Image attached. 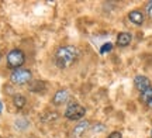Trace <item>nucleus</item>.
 Returning a JSON list of instances; mask_svg holds the SVG:
<instances>
[{
    "mask_svg": "<svg viewBox=\"0 0 152 138\" xmlns=\"http://www.w3.org/2000/svg\"><path fill=\"white\" fill-rule=\"evenodd\" d=\"M69 99H71V93H69V90H68V89H59V90L54 94V97H52V103H54L55 106H61V104H65Z\"/></svg>",
    "mask_w": 152,
    "mask_h": 138,
    "instance_id": "423d86ee",
    "label": "nucleus"
},
{
    "mask_svg": "<svg viewBox=\"0 0 152 138\" xmlns=\"http://www.w3.org/2000/svg\"><path fill=\"white\" fill-rule=\"evenodd\" d=\"M132 41V35L131 33H127V31H123V33H118L117 35V39H115V44L120 48H124V47H128Z\"/></svg>",
    "mask_w": 152,
    "mask_h": 138,
    "instance_id": "6e6552de",
    "label": "nucleus"
},
{
    "mask_svg": "<svg viewBox=\"0 0 152 138\" xmlns=\"http://www.w3.org/2000/svg\"><path fill=\"white\" fill-rule=\"evenodd\" d=\"M1 110H3V104H1V101H0V113H1Z\"/></svg>",
    "mask_w": 152,
    "mask_h": 138,
    "instance_id": "a211bd4d",
    "label": "nucleus"
},
{
    "mask_svg": "<svg viewBox=\"0 0 152 138\" xmlns=\"http://www.w3.org/2000/svg\"><path fill=\"white\" fill-rule=\"evenodd\" d=\"M26 103H27V99H26L23 94H14V96H13V104H14L16 109L21 110L23 107L26 106Z\"/></svg>",
    "mask_w": 152,
    "mask_h": 138,
    "instance_id": "9b49d317",
    "label": "nucleus"
},
{
    "mask_svg": "<svg viewBox=\"0 0 152 138\" xmlns=\"http://www.w3.org/2000/svg\"><path fill=\"white\" fill-rule=\"evenodd\" d=\"M151 97H152V86L149 89H147L145 92H142L141 96H140V99H141V101L144 103V104H145V103H147V101L151 99Z\"/></svg>",
    "mask_w": 152,
    "mask_h": 138,
    "instance_id": "f8f14e48",
    "label": "nucleus"
},
{
    "mask_svg": "<svg viewBox=\"0 0 152 138\" xmlns=\"http://www.w3.org/2000/svg\"><path fill=\"white\" fill-rule=\"evenodd\" d=\"M28 90L30 92H35V93H41L45 90V82L41 80H31L28 83Z\"/></svg>",
    "mask_w": 152,
    "mask_h": 138,
    "instance_id": "9d476101",
    "label": "nucleus"
},
{
    "mask_svg": "<svg viewBox=\"0 0 152 138\" xmlns=\"http://www.w3.org/2000/svg\"><path fill=\"white\" fill-rule=\"evenodd\" d=\"M149 138H152V128H151V133H149Z\"/></svg>",
    "mask_w": 152,
    "mask_h": 138,
    "instance_id": "6ab92c4d",
    "label": "nucleus"
},
{
    "mask_svg": "<svg viewBox=\"0 0 152 138\" xmlns=\"http://www.w3.org/2000/svg\"><path fill=\"white\" fill-rule=\"evenodd\" d=\"M145 13L148 17H152V1H148L145 6Z\"/></svg>",
    "mask_w": 152,
    "mask_h": 138,
    "instance_id": "2eb2a0df",
    "label": "nucleus"
},
{
    "mask_svg": "<svg viewBox=\"0 0 152 138\" xmlns=\"http://www.w3.org/2000/svg\"><path fill=\"white\" fill-rule=\"evenodd\" d=\"M90 128V123L86 121V120H82L76 124L73 130H72V133H73V137H80L83 135L85 133H87V130Z\"/></svg>",
    "mask_w": 152,
    "mask_h": 138,
    "instance_id": "1a4fd4ad",
    "label": "nucleus"
},
{
    "mask_svg": "<svg viewBox=\"0 0 152 138\" xmlns=\"http://www.w3.org/2000/svg\"><path fill=\"white\" fill-rule=\"evenodd\" d=\"M79 58V50L73 45H64L55 51L54 62L55 66L59 69H68L71 68Z\"/></svg>",
    "mask_w": 152,
    "mask_h": 138,
    "instance_id": "f257e3e1",
    "label": "nucleus"
},
{
    "mask_svg": "<svg viewBox=\"0 0 152 138\" xmlns=\"http://www.w3.org/2000/svg\"><path fill=\"white\" fill-rule=\"evenodd\" d=\"M111 50H113V44H111V42H106L104 45H102L100 54H102V55H106V54H109Z\"/></svg>",
    "mask_w": 152,
    "mask_h": 138,
    "instance_id": "ddd939ff",
    "label": "nucleus"
},
{
    "mask_svg": "<svg viewBox=\"0 0 152 138\" xmlns=\"http://www.w3.org/2000/svg\"><path fill=\"white\" fill-rule=\"evenodd\" d=\"M103 130H106V126H103V124H94L92 127V133H97V131H103Z\"/></svg>",
    "mask_w": 152,
    "mask_h": 138,
    "instance_id": "4468645a",
    "label": "nucleus"
},
{
    "mask_svg": "<svg viewBox=\"0 0 152 138\" xmlns=\"http://www.w3.org/2000/svg\"><path fill=\"white\" fill-rule=\"evenodd\" d=\"M0 138H1V137H0Z\"/></svg>",
    "mask_w": 152,
    "mask_h": 138,
    "instance_id": "412c9836",
    "label": "nucleus"
},
{
    "mask_svg": "<svg viewBox=\"0 0 152 138\" xmlns=\"http://www.w3.org/2000/svg\"><path fill=\"white\" fill-rule=\"evenodd\" d=\"M31 80H33V73L30 69H26V68L16 69V71L11 72L10 75V82L14 83V85H18V86L28 85Z\"/></svg>",
    "mask_w": 152,
    "mask_h": 138,
    "instance_id": "7ed1b4c3",
    "label": "nucleus"
},
{
    "mask_svg": "<svg viewBox=\"0 0 152 138\" xmlns=\"http://www.w3.org/2000/svg\"><path fill=\"white\" fill-rule=\"evenodd\" d=\"M134 86H135V89L140 93H142V92H145L147 89L151 88L152 85H151L149 77L144 76V75H137V76L134 77Z\"/></svg>",
    "mask_w": 152,
    "mask_h": 138,
    "instance_id": "39448f33",
    "label": "nucleus"
},
{
    "mask_svg": "<svg viewBox=\"0 0 152 138\" xmlns=\"http://www.w3.org/2000/svg\"><path fill=\"white\" fill-rule=\"evenodd\" d=\"M107 138H123V134L120 133V131H113V133L109 134Z\"/></svg>",
    "mask_w": 152,
    "mask_h": 138,
    "instance_id": "dca6fc26",
    "label": "nucleus"
},
{
    "mask_svg": "<svg viewBox=\"0 0 152 138\" xmlns=\"http://www.w3.org/2000/svg\"><path fill=\"white\" fill-rule=\"evenodd\" d=\"M85 114H86V109L79 103H71L65 110V117L68 120H73V121H77V120L83 118Z\"/></svg>",
    "mask_w": 152,
    "mask_h": 138,
    "instance_id": "20e7f679",
    "label": "nucleus"
},
{
    "mask_svg": "<svg viewBox=\"0 0 152 138\" xmlns=\"http://www.w3.org/2000/svg\"><path fill=\"white\" fill-rule=\"evenodd\" d=\"M0 59H1V55H0Z\"/></svg>",
    "mask_w": 152,
    "mask_h": 138,
    "instance_id": "aec40b11",
    "label": "nucleus"
},
{
    "mask_svg": "<svg viewBox=\"0 0 152 138\" xmlns=\"http://www.w3.org/2000/svg\"><path fill=\"white\" fill-rule=\"evenodd\" d=\"M145 106H147V107H149V109H152V97L148 100L147 103H145Z\"/></svg>",
    "mask_w": 152,
    "mask_h": 138,
    "instance_id": "f3484780",
    "label": "nucleus"
},
{
    "mask_svg": "<svg viewBox=\"0 0 152 138\" xmlns=\"http://www.w3.org/2000/svg\"><path fill=\"white\" fill-rule=\"evenodd\" d=\"M127 18L130 20L131 24H134V26H137V27H140V26H142L144 21H145V14H144L141 10H131L130 13H128Z\"/></svg>",
    "mask_w": 152,
    "mask_h": 138,
    "instance_id": "0eeeda50",
    "label": "nucleus"
},
{
    "mask_svg": "<svg viewBox=\"0 0 152 138\" xmlns=\"http://www.w3.org/2000/svg\"><path fill=\"white\" fill-rule=\"evenodd\" d=\"M6 61H7V68H10L13 71L20 69V68L24 65V62H26V54H24L21 50L14 48V50H11L10 52L7 54Z\"/></svg>",
    "mask_w": 152,
    "mask_h": 138,
    "instance_id": "f03ea898",
    "label": "nucleus"
}]
</instances>
